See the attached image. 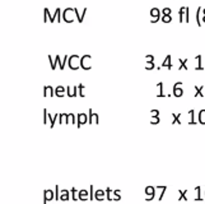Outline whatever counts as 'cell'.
Returning <instances> with one entry per match:
<instances>
[{
  "mask_svg": "<svg viewBox=\"0 0 205 204\" xmlns=\"http://www.w3.org/2000/svg\"><path fill=\"white\" fill-rule=\"evenodd\" d=\"M181 84H182L181 82H177L176 84L173 86V96H175V97H181V96H182L183 91H182L181 88H177V87H179V86H181Z\"/></svg>",
  "mask_w": 205,
  "mask_h": 204,
  "instance_id": "9",
  "label": "cell"
},
{
  "mask_svg": "<svg viewBox=\"0 0 205 204\" xmlns=\"http://www.w3.org/2000/svg\"><path fill=\"white\" fill-rule=\"evenodd\" d=\"M166 191H167V186H162V193H161V195H159V198H158V200H162V199H163V197H164V194H166Z\"/></svg>",
  "mask_w": 205,
  "mask_h": 204,
  "instance_id": "34",
  "label": "cell"
},
{
  "mask_svg": "<svg viewBox=\"0 0 205 204\" xmlns=\"http://www.w3.org/2000/svg\"><path fill=\"white\" fill-rule=\"evenodd\" d=\"M89 59H92L90 55H83V56L80 58L79 65H80V68H82L83 70H90V69H92L90 65H87V64H86V60H89Z\"/></svg>",
  "mask_w": 205,
  "mask_h": 204,
  "instance_id": "2",
  "label": "cell"
},
{
  "mask_svg": "<svg viewBox=\"0 0 205 204\" xmlns=\"http://www.w3.org/2000/svg\"><path fill=\"white\" fill-rule=\"evenodd\" d=\"M54 191L52 190H50V189H47V190H45L43 191V204H46L49 200H52L54 199Z\"/></svg>",
  "mask_w": 205,
  "mask_h": 204,
  "instance_id": "7",
  "label": "cell"
},
{
  "mask_svg": "<svg viewBox=\"0 0 205 204\" xmlns=\"http://www.w3.org/2000/svg\"><path fill=\"white\" fill-rule=\"evenodd\" d=\"M204 14H205V9H204Z\"/></svg>",
  "mask_w": 205,
  "mask_h": 204,
  "instance_id": "44",
  "label": "cell"
},
{
  "mask_svg": "<svg viewBox=\"0 0 205 204\" xmlns=\"http://www.w3.org/2000/svg\"><path fill=\"white\" fill-rule=\"evenodd\" d=\"M47 115H49V111L46 110V108H43V124L45 125L49 123V116Z\"/></svg>",
  "mask_w": 205,
  "mask_h": 204,
  "instance_id": "24",
  "label": "cell"
},
{
  "mask_svg": "<svg viewBox=\"0 0 205 204\" xmlns=\"http://www.w3.org/2000/svg\"><path fill=\"white\" fill-rule=\"evenodd\" d=\"M64 119H65V114H59V124H64Z\"/></svg>",
  "mask_w": 205,
  "mask_h": 204,
  "instance_id": "37",
  "label": "cell"
},
{
  "mask_svg": "<svg viewBox=\"0 0 205 204\" xmlns=\"http://www.w3.org/2000/svg\"><path fill=\"white\" fill-rule=\"evenodd\" d=\"M49 61H50V67H51V69H52V70L56 69V63H58V61H54L52 58H51V55H49Z\"/></svg>",
  "mask_w": 205,
  "mask_h": 204,
  "instance_id": "25",
  "label": "cell"
},
{
  "mask_svg": "<svg viewBox=\"0 0 205 204\" xmlns=\"http://www.w3.org/2000/svg\"><path fill=\"white\" fill-rule=\"evenodd\" d=\"M195 89H196V95H195V96H198V95L203 96V95H201V89H203V87H200V88H198V87H195Z\"/></svg>",
  "mask_w": 205,
  "mask_h": 204,
  "instance_id": "42",
  "label": "cell"
},
{
  "mask_svg": "<svg viewBox=\"0 0 205 204\" xmlns=\"http://www.w3.org/2000/svg\"><path fill=\"white\" fill-rule=\"evenodd\" d=\"M78 198H79V200H82V202H84V200H87V199H89V193L87 191V190H79V193H78Z\"/></svg>",
  "mask_w": 205,
  "mask_h": 204,
  "instance_id": "10",
  "label": "cell"
},
{
  "mask_svg": "<svg viewBox=\"0 0 205 204\" xmlns=\"http://www.w3.org/2000/svg\"><path fill=\"white\" fill-rule=\"evenodd\" d=\"M164 67L168 68V70H171V69H172V64H171V55H167V58H166V59H164V61L162 63V68H164Z\"/></svg>",
  "mask_w": 205,
  "mask_h": 204,
  "instance_id": "14",
  "label": "cell"
},
{
  "mask_svg": "<svg viewBox=\"0 0 205 204\" xmlns=\"http://www.w3.org/2000/svg\"><path fill=\"white\" fill-rule=\"evenodd\" d=\"M154 61H147V65H145V70H153L154 69Z\"/></svg>",
  "mask_w": 205,
  "mask_h": 204,
  "instance_id": "22",
  "label": "cell"
},
{
  "mask_svg": "<svg viewBox=\"0 0 205 204\" xmlns=\"http://www.w3.org/2000/svg\"><path fill=\"white\" fill-rule=\"evenodd\" d=\"M145 194H147V197H145L147 202L153 200L154 197H155V188L154 186H147L145 188Z\"/></svg>",
  "mask_w": 205,
  "mask_h": 204,
  "instance_id": "3",
  "label": "cell"
},
{
  "mask_svg": "<svg viewBox=\"0 0 205 204\" xmlns=\"http://www.w3.org/2000/svg\"><path fill=\"white\" fill-rule=\"evenodd\" d=\"M180 116H181V114H179V115L172 114V117H173L172 124H181V123H180Z\"/></svg>",
  "mask_w": 205,
  "mask_h": 204,
  "instance_id": "23",
  "label": "cell"
},
{
  "mask_svg": "<svg viewBox=\"0 0 205 204\" xmlns=\"http://www.w3.org/2000/svg\"><path fill=\"white\" fill-rule=\"evenodd\" d=\"M89 199H90V200H94V193H93V185H90V188H89Z\"/></svg>",
  "mask_w": 205,
  "mask_h": 204,
  "instance_id": "33",
  "label": "cell"
},
{
  "mask_svg": "<svg viewBox=\"0 0 205 204\" xmlns=\"http://www.w3.org/2000/svg\"><path fill=\"white\" fill-rule=\"evenodd\" d=\"M171 21H172L171 15H163V17H162V22H164V23H170Z\"/></svg>",
  "mask_w": 205,
  "mask_h": 204,
  "instance_id": "30",
  "label": "cell"
},
{
  "mask_svg": "<svg viewBox=\"0 0 205 204\" xmlns=\"http://www.w3.org/2000/svg\"><path fill=\"white\" fill-rule=\"evenodd\" d=\"M145 59H147L148 61H154V56H153V55H147Z\"/></svg>",
  "mask_w": 205,
  "mask_h": 204,
  "instance_id": "41",
  "label": "cell"
},
{
  "mask_svg": "<svg viewBox=\"0 0 205 204\" xmlns=\"http://www.w3.org/2000/svg\"><path fill=\"white\" fill-rule=\"evenodd\" d=\"M158 88H159V92H158V95H157V97H164L166 95L163 93V82H159L158 83Z\"/></svg>",
  "mask_w": 205,
  "mask_h": 204,
  "instance_id": "19",
  "label": "cell"
},
{
  "mask_svg": "<svg viewBox=\"0 0 205 204\" xmlns=\"http://www.w3.org/2000/svg\"><path fill=\"white\" fill-rule=\"evenodd\" d=\"M190 115H191V125H194V124H196V123H195V120H194V110H191L190 111Z\"/></svg>",
  "mask_w": 205,
  "mask_h": 204,
  "instance_id": "40",
  "label": "cell"
},
{
  "mask_svg": "<svg viewBox=\"0 0 205 204\" xmlns=\"http://www.w3.org/2000/svg\"><path fill=\"white\" fill-rule=\"evenodd\" d=\"M186 61H187V60H180L181 65H180L179 70H181V69H186V70H187V65H186Z\"/></svg>",
  "mask_w": 205,
  "mask_h": 204,
  "instance_id": "31",
  "label": "cell"
},
{
  "mask_svg": "<svg viewBox=\"0 0 205 204\" xmlns=\"http://www.w3.org/2000/svg\"><path fill=\"white\" fill-rule=\"evenodd\" d=\"M196 60H198V67H196V70H203V67L200 65V63H201V56H200V55H198V56H196Z\"/></svg>",
  "mask_w": 205,
  "mask_h": 204,
  "instance_id": "32",
  "label": "cell"
},
{
  "mask_svg": "<svg viewBox=\"0 0 205 204\" xmlns=\"http://www.w3.org/2000/svg\"><path fill=\"white\" fill-rule=\"evenodd\" d=\"M77 117H78V120H77V128H80L82 125H84L86 123L88 124V121H89L88 115H87V114H84V112L78 114V115H77Z\"/></svg>",
  "mask_w": 205,
  "mask_h": 204,
  "instance_id": "1",
  "label": "cell"
},
{
  "mask_svg": "<svg viewBox=\"0 0 205 204\" xmlns=\"http://www.w3.org/2000/svg\"><path fill=\"white\" fill-rule=\"evenodd\" d=\"M69 60V58L65 55V58H64V60H62V65H61V70H64V68H65V63H66Z\"/></svg>",
  "mask_w": 205,
  "mask_h": 204,
  "instance_id": "39",
  "label": "cell"
},
{
  "mask_svg": "<svg viewBox=\"0 0 205 204\" xmlns=\"http://www.w3.org/2000/svg\"><path fill=\"white\" fill-rule=\"evenodd\" d=\"M203 21H204V22H205V15H204V18H203Z\"/></svg>",
  "mask_w": 205,
  "mask_h": 204,
  "instance_id": "43",
  "label": "cell"
},
{
  "mask_svg": "<svg viewBox=\"0 0 205 204\" xmlns=\"http://www.w3.org/2000/svg\"><path fill=\"white\" fill-rule=\"evenodd\" d=\"M66 95L69 97H77L79 95V91H78V86H74V87H66Z\"/></svg>",
  "mask_w": 205,
  "mask_h": 204,
  "instance_id": "5",
  "label": "cell"
},
{
  "mask_svg": "<svg viewBox=\"0 0 205 204\" xmlns=\"http://www.w3.org/2000/svg\"><path fill=\"white\" fill-rule=\"evenodd\" d=\"M55 96H58V97H64V96H65V87L59 86V87L55 88Z\"/></svg>",
  "mask_w": 205,
  "mask_h": 204,
  "instance_id": "13",
  "label": "cell"
},
{
  "mask_svg": "<svg viewBox=\"0 0 205 204\" xmlns=\"http://www.w3.org/2000/svg\"><path fill=\"white\" fill-rule=\"evenodd\" d=\"M151 116H152V117H158V116H159V110L153 108V110L151 111Z\"/></svg>",
  "mask_w": 205,
  "mask_h": 204,
  "instance_id": "29",
  "label": "cell"
},
{
  "mask_svg": "<svg viewBox=\"0 0 205 204\" xmlns=\"http://www.w3.org/2000/svg\"><path fill=\"white\" fill-rule=\"evenodd\" d=\"M151 124L152 125H158V124H159V117H152Z\"/></svg>",
  "mask_w": 205,
  "mask_h": 204,
  "instance_id": "35",
  "label": "cell"
},
{
  "mask_svg": "<svg viewBox=\"0 0 205 204\" xmlns=\"http://www.w3.org/2000/svg\"><path fill=\"white\" fill-rule=\"evenodd\" d=\"M49 121H50V128L52 129L54 126H55V123H56V119L59 117V114H55V116H52L50 112H49Z\"/></svg>",
  "mask_w": 205,
  "mask_h": 204,
  "instance_id": "15",
  "label": "cell"
},
{
  "mask_svg": "<svg viewBox=\"0 0 205 204\" xmlns=\"http://www.w3.org/2000/svg\"><path fill=\"white\" fill-rule=\"evenodd\" d=\"M105 197H106V191H105V190H101V189L96 190V195H94L96 200H98V202H102V200L105 199Z\"/></svg>",
  "mask_w": 205,
  "mask_h": 204,
  "instance_id": "11",
  "label": "cell"
},
{
  "mask_svg": "<svg viewBox=\"0 0 205 204\" xmlns=\"http://www.w3.org/2000/svg\"><path fill=\"white\" fill-rule=\"evenodd\" d=\"M199 121L200 124H205V110H201L199 114Z\"/></svg>",
  "mask_w": 205,
  "mask_h": 204,
  "instance_id": "20",
  "label": "cell"
},
{
  "mask_svg": "<svg viewBox=\"0 0 205 204\" xmlns=\"http://www.w3.org/2000/svg\"><path fill=\"white\" fill-rule=\"evenodd\" d=\"M54 17L56 18V22H58V23L61 22V18H62V17H61V9H60V8H58L56 10H55V15H54Z\"/></svg>",
  "mask_w": 205,
  "mask_h": 204,
  "instance_id": "18",
  "label": "cell"
},
{
  "mask_svg": "<svg viewBox=\"0 0 205 204\" xmlns=\"http://www.w3.org/2000/svg\"><path fill=\"white\" fill-rule=\"evenodd\" d=\"M163 15H171V9L170 8H164L163 10H162Z\"/></svg>",
  "mask_w": 205,
  "mask_h": 204,
  "instance_id": "36",
  "label": "cell"
},
{
  "mask_svg": "<svg viewBox=\"0 0 205 204\" xmlns=\"http://www.w3.org/2000/svg\"><path fill=\"white\" fill-rule=\"evenodd\" d=\"M151 15L154 18L153 21H151L152 23H155V22H158L159 21V17H161V10L158 8H152L151 9Z\"/></svg>",
  "mask_w": 205,
  "mask_h": 204,
  "instance_id": "6",
  "label": "cell"
},
{
  "mask_svg": "<svg viewBox=\"0 0 205 204\" xmlns=\"http://www.w3.org/2000/svg\"><path fill=\"white\" fill-rule=\"evenodd\" d=\"M200 10H201V8L199 6V8H198V12H196V22H198V26L201 24V23H200V19H199V13H200Z\"/></svg>",
  "mask_w": 205,
  "mask_h": 204,
  "instance_id": "38",
  "label": "cell"
},
{
  "mask_svg": "<svg viewBox=\"0 0 205 204\" xmlns=\"http://www.w3.org/2000/svg\"><path fill=\"white\" fill-rule=\"evenodd\" d=\"M70 120H71V124L75 125V115L71 112L65 114V124H70Z\"/></svg>",
  "mask_w": 205,
  "mask_h": 204,
  "instance_id": "12",
  "label": "cell"
},
{
  "mask_svg": "<svg viewBox=\"0 0 205 204\" xmlns=\"http://www.w3.org/2000/svg\"><path fill=\"white\" fill-rule=\"evenodd\" d=\"M43 14H46V15H47V18H49V22H51V23H54V22H55V17L50 14V10H49L47 8H45V9H43Z\"/></svg>",
  "mask_w": 205,
  "mask_h": 204,
  "instance_id": "17",
  "label": "cell"
},
{
  "mask_svg": "<svg viewBox=\"0 0 205 204\" xmlns=\"http://www.w3.org/2000/svg\"><path fill=\"white\" fill-rule=\"evenodd\" d=\"M60 194H61V191H60L59 186L56 185V186H55V199L56 200H60Z\"/></svg>",
  "mask_w": 205,
  "mask_h": 204,
  "instance_id": "26",
  "label": "cell"
},
{
  "mask_svg": "<svg viewBox=\"0 0 205 204\" xmlns=\"http://www.w3.org/2000/svg\"><path fill=\"white\" fill-rule=\"evenodd\" d=\"M60 200H62V202L69 200V191H68V190H61V194H60Z\"/></svg>",
  "mask_w": 205,
  "mask_h": 204,
  "instance_id": "16",
  "label": "cell"
},
{
  "mask_svg": "<svg viewBox=\"0 0 205 204\" xmlns=\"http://www.w3.org/2000/svg\"><path fill=\"white\" fill-rule=\"evenodd\" d=\"M71 194H73V200H79V198H78V193H79V190H77L75 188H71Z\"/></svg>",
  "mask_w": 205,
  "mask_h": 204,
  "instance_id": "21",
  "label": "cell"
},
{
  "mask_svg": "<svg viewBox=\"0 0 205 204\" xmlns=\"http://www.w3.org/2000/svg\"><path fill=\"white\" fill-rule=\"evenodd\" d=\"M88 119H89L88 124H99L98 115H97L96 112H93V110H92V108L88 110Z\"/></svg>",
  "mask_w": 205,
  "mask_h": 204,
  "instance_id": "4",
  "label": "cell"
},
{
  "mask_svg": "<svg viewBox=\"0 0 205 204\" xmlns=\"http://www.w3.org/2000/svg\"><path fill=\"white\" fill-rule=\"evenodd\" d=\"M185 10H186V6H182V8L180 9V12H179V15H180V22H185V21H183V13H185Z\"/></svg>",
  "mask_w": 205,
  "mask_h": 204,
  "instance_id": "27",
  "label": "cell"
},
{
  "mask_svg": "<svg viewBox=\"0 0 205 204\" xmlns=\"http://www.w3.org/2000/svg\"><path fill=\"white\" fill-rule=\"evenodd\" d=\"M83 89H84V84H78V91H79V96L80 97H84V93H83Z\"/></svg>",
  "mask_w": 205,
  "mask_h": 204,
  "instance_id": "28",
  "label": "cell"
},
{
  "mask_svg": "<svg viewBox=\"0 0 205 204\" xmlns=\"http://www.w3.org/2000/svg\"><path fill=\"white\" fill-rule=\"evenodd\" d=\"M47 96H51V97L55 96V89L51 86H45L43 87V97H47Z\"/></svg>",
  "mask_w": 205,
  "mask_h": 204,
  "instance_id": "8",
  "label": "cell"
}]
</instances>
